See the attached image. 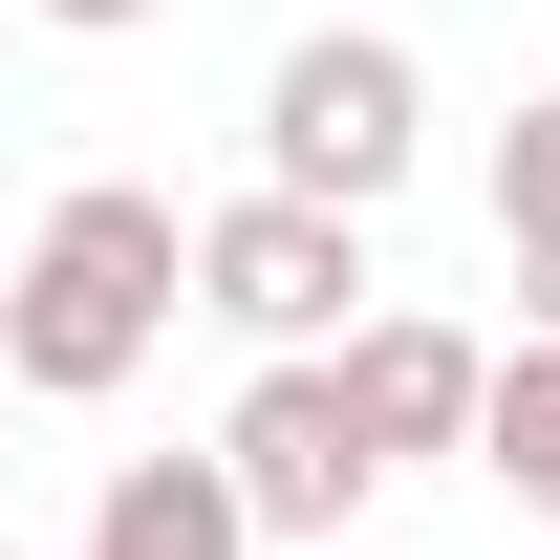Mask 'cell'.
Here are the masks:
<instances>
[{"instance_id": "6da1fadb", "label": "cell", "mask_w": 560, "mask_h": 560, "mask_svg": "<svg viewBox=\"0 0 560 560\" xmlns=\"http://www.w3.org/2000/svg\"><path fill=\"white\" fill-rule=\"evenodd\" d=\"M173 302H195V215L151 173H66L44 237H22V280H0V388L22 410H108L173 346Z\"/></svg>"}, {"instance_id": "7a4b0ae2", "label": "cell", "mask_w": 560, "mask_h": 560, "mask_svg": "<svg viewBox=\"0 0 560 560\" xmlns=\"http://www.w3.org/2000/svg\"><path fill=\"white\" fill-rule=\"evenodd\" d=\"M259 173L280 195H346V215H388L431 173V66L388 44V22H302L259 66Z\"/></svg>"}, {"instance_id": "3957f363", "label": "cell", "mask_w": 560, "mask_h": 560, "mask_svg": "<svg viewBox=\"0 0 560 560\" xmlns=\"http://www.w3.org/2000/svg\"><path fill=\"white\" fill-rule=\"evenodd\" d=\"M215 475H237V517H259V539L324 560L366 495H388V453H366V410H346V366H324V346H259V388L215 410Z\"/></svg>"}, {"instance_id": "277c9868", "label": "cell", "mask_w": 560, "mask_h": 560, "mask_svg": "<svg viewBox=\"0 0 560 560\" xmlns=\"http://www.w3.org/2000/svg\"><path fill=\"white\" fill-rule=\"evenodd\" d=\"M195 302L237 324V346H346V324H366V215L346 195H280V173L215 195L195 215Z\"/></svg>"}, {"instance_id": "5b68a950", "label": "cell", "mask_w": 560, "mask_h": 560, "mask_svg": "<svg viewBox=\"0 0 560 560\" xmlns=\"http://www.w3.org/2000/svg\"><path fill=\"white\" fill-rule=\"evenodd\" d=\"M324 366H346V410H366V453H388V475H410V453H475V388H495V346H475V324H431V302H366Z\"/></svg>"}, {"instance_id": "8992f818", "label": "cell", "mask_w": 560, "mask_h": 560, "mask_svg": "<svg viewBox=\"0 0 560 560\" xmlns=\"http://www.w3.org/2000/svg\"><path fill=\"white\" fill-rule=\"evenodd\" d=\"M66 560H259V517H237V475H215V453H130V475H108V517H86Z\"/></svg>"}, {"instance_id": "52a82bcc", "label": "cell", "mask_w": 560, "mask_h": 560, "mask_svg": "<svg viewBox=\"0 0 560 560\" xmlns=\"http://www.w3.org/2000/svg\"><path fill=\"white\" fill-rule=\"evenodd\" d=\"M475 475L517 495V517H560V346H539V324H517L495 388H475Z\"/></svg>"}, {"instance_id": "ba28073f", "label": "cell", "mask_w": 560, "mask_h": 560, "mask_svg": "<svg viewBox=\"0 0 560 560\" xmlns=\"http://www.w3.org/2000/svg\"><path fill=\"white\" fill-rule=\"evenodd\" d=\"M495 237H560V86L495 130Z\"/></svg>"}, {"instance_id": "9c48e42d", "label": "cell", "mask_w": 560, "mask_h": 560, "mask_svg": "<svg viewBox=\"0 0 560 560\" xmlns=\"http://www.w3.org/2000/svg\"><path fill=\"white\" fill-rule=\"evenodd\" d=\"M22 22H66V44H130V22H173V0H22Z\"/></svg>"}, {"instance_id": "30bf717a", "label": "cell", "mask_w": 560, "mask_h": 560, "mask_svg": "<svg viewBox=\"0 0 560 560\" xmlns=\"http://www.w3.org/2000/svg\"><path fill=\"white\" fill-rule=\"evenodd\" d=\"M517 324H539V346H560V237H517Z\"/></svg>"}, {"instance_id": "8fae6325", "label": "cell", "mask_w": 560, "mask_h": 560, "mask_svg": "<svg viewBox=\"0 0 560 560\" xmlns=\"http://www.w3.org/2000/svg\"><path fill=\"white\" fill-rule=\"evenodd\" d=\"M0 410H22V388H0Z\"/></svg>"}, {"instance_id": "7c38bea8", "label": "cell", "mask_w": 560, "mask_h": 560, "mask_svg": "<svg viewBox=\"0 0 560 560\" xmlns=\"http://www.w3.org/2000/svg\"><path fill=\"white\" fill-rule=\"evenodd\" d=\"M0 560H22V539H0Z\"/></svg>"}]
</instances>
